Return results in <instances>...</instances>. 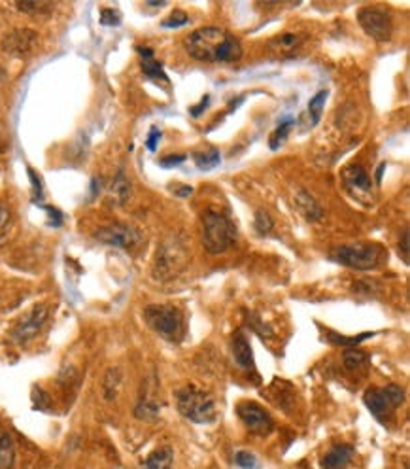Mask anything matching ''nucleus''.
<instances>
[{
    "mask_svg": "<svg viewBox=\"0 0 410 469\" xmlns=\"http://www.w3.org/2000/svg\"><path fill=\"white\" fill-rule=\"evenodd\" d=\"M361 29L376 42H387L393 35V18L386 8L365 6L358 12Z\"/></svg>",
    "mask_w": 410,
    "mask_h": 469,
    "instance_id": "obj_8",
    "label": "nucleus"
},
{
    "mask_svg": "<svg viewBox=\"0 0 410 469\" xmlns=\"http://www.w3.org/2000/svg\"><path fill=\"white\" fill-rule=\"evenodd\" d=\"M16 462V445L12 435L0 434V469H12Z\"/></svg>",
    "mask_w": 410,
    "mask_h": 469,
    "instance_id": "obj_20",
    "label": "nucleus"
},
{
    "mask_svg": "<svg viewBox=\"0 0 410 469\" xmlns=\"http://www.w3.org/2000/svg\"><path fill=\"white\" fill-rule=\"evenodd\" d=\"M18 8L21 12L40 13L46 12L47 8H49V4H46V2H30V0H27V2H18Z\"/></svg>",
    "mask_w": 410,
    "mask_h": 469,
    "instance_id": "obj_32",
    "label": "nucleus"
},
{
    "mask_svg": "<svg viewBox=\"0 0 410 469\" xmlns=\"http://www.w3.org/2000/svg\"><path fill=\"white\" fill-rule=\"evenodd\" d=\"M356 456V449L351 445H334L331 451L322 458L323 469H346L350 465L351 458Z\"/></svg>",
    "mask_w": 410,
    "mask_h": 469,
    "instance_id": "obj_14",
    "label": "nucleus"
},
{
    "mask_svg": "<svg viewBox=\"0 0 410 469\" xmlns=\"http://www.w3.org/2000/svg\"><path fill=\"white\" fill-rule=\"evenodd\" d=\"M147 4H150V6H164L167 2H164V0H147Z\"/></svg>",
    "mask_w": 410,
    "mask_h": 469,
    "instance_id": "obj_41",
    "label": "nucleus"
},
{
    "mask_svg": "<svg viewBox=\"0 0 410 469\" xmlns=\"http://www.w3.org/2000/svg\"><path fill=\"white\" fill-rule=\"evenodd\" d=\"M189 262V252L186 248V243L176 235L169 237L161 243L155 255V265H153V274L159 280H170L182 273Z\"/></svg>",
    "mask_w": 410,
    "mask_h": 469,
    "instance_id": "obj_5",
    "label": "nucleus"
},
{
    "mask_svg": "<svg viewBox=\"0 0 410 469\" xmlns=\"http://www.w3.org/2000/svg\"><path fill=\"white\" fill-rule=\"evenodd\" d=\"M297 44H299V36L293 35V32H284L280 36H275L269 42V48L282 51V54H287V51H293V49L297 48Z\"/></svg>",
    "mask_w": 410,
    "mask_h": 469,
    "instance_id": "obj_21",
    "label": "nucleus"
},
{
    "mask_svg": "<svg viewBox=\"0 0 410 469\" xmlns=\"http://www.w3.org/2000/svg\"><path fill=\"white\" fill-rule=\"evenodd\" d=\"M342 360H344V365L346 369H350V371H354V369H359L363 367L365 363H367V360H369V356L365 354V352L361 351H346L344 356H342Z\"/></svg>",
    "mask_w": 410,
    "mask_h": 469,
    "instance_id": "obj_26",
    "label": "nucleus"
},
{
    "mask_svg": "<svg viewBox=\"0 0 410 469\" xmlns=\"http://www.w3.org/2000/svg\"><path fill=\"white\" fill-rule=\"evenodd\" d=\"M188 23H189L188 13L172 12L161 25H163L164 29H178V27H183V25H188Z\"/></svg>",
    "mask_w": 410,
    "mask_h": 469,
    "instance_id": "obj_29",
    "label": "nucleus"
},
{
    "mask_svg": "<svg viewBox=\"0 0 410 469\" xmlns=\"http://www.w3.org/2000/svg\"><path fill=\"white\" fill-rule=\"evenodd\" d=\"M295 201H297V207H299L301 214H305L306 220H310V221L322 220V216H323L322 207H320V205L314 201V197L308 195L306 191H299V195H297Z\"/></svg>",
    "mask_w": 410,
    "mask_h": 469,
    "instance_id": "obj_17",
    "label": "nucleus"
},
{
    "mask_svg": "<svg viewBox=\"0 0 410 469\" xmlns=\"http://www.w3.org/2000/svg\"><path fill=\"white\" fill-rule=\"evenodd\" d=\"M363 401L376 420H380L382 424H390L395 409L404 401V390L397 384H387L384 388H369L365 392Z\"/></svg>",
    "mask_w": 410,
    "mask_h": 469,
    "instance_id": "obj_7",
    "label": "nucleus"
},
{
    "mask_svg": "<svg viewBox=\"0 0 410 469\" xmlns=\"http://www.w3.org/2000/svg\"><path fill=\"white\" fill-rule=\"evenodd\" d=\"M172 456L174 454H172V449H169V446L157 449V451H153L146 458L144 469H172Z\"/></svg>",
    "mask_w": 410,
    "mask_h": 469,
    "instance_id": "obj_19",
    "label": "nucleus"
},
{
    "mask_svg": "<svg viewBox=\"0 0 410 469\" xmlns=\"http://www.w3.org/2000/svg\"><path fill=\"white\" fill-rule=\"evenodd\" d=\"M208 102H210V97L206 95L205 99L200 101V104H197V106H191V116H193V118L200 116V114H203L206 110V106H208Z\"/></svg>",
    "mask_w": 410,
    "mask_h": 469,
    "instance_id": "obj_38",
    "label": "nucleus"
},
{
    "mask_svg": "<svg viewBox=\"0 0 410 469\" xmlns=\"http://www.w3.org/2000/svg\"><path fill=\"white\" fill-rule=\"evenodd\" d=\"M123 382V373L119 367H111L106 371L104 380H102V394L106 399H116Z\"/></svg>",
    "mask_w": 410,
    "mask_h": 469,
    "instance_id": "obj_18",
    "label": "nucleus"
},
{
    "mask_svg": "<svg viewBox=\"0 0 410 469\" xmlns=\"http://www.w3.org/2000/svg\"><path fill=\"white\" fill-rule=\"evenodd\" d=\"M253 227L258 229L259 235H267V233H270V229L275 227V221H272V218H270L265 210H258V212H255V221H253Z\"/></svg>",
    "mask_w": 410,
    "mask_h": 469,
    "instance_id": "obj_28",
    "label": "nucleus"
},
{
    "mask_svg": "<svg viewBox=\"0 0 410 469\" xmlns=\"http://www.w3.org/2000/svg\"><path fill=\"white\" fill-rule=\"evenodd\" d=\"M233 356L242 369H253L252 346L248 343L246 335L241 331L233 337Z\"/></svg>",
    "mask_w": 410,
    "mask_h": 469,
    "instance_id": "obj_16",
    "label": "nucleus"
},
{
    "mask_svg": "<svg viewBox=\"0 0 410 469\" xmlns=\"http://www.w3.org/2000/svg\"><path fill=\"white\" fill-rule=\"evenodd\" d=\"M111 195L116 197L117 202H125L127 199H129L131 182L127 180V176H125L121 171L117 173V176L114 178V182H111Z\"/></svg>",
    "mask_w": 410,
    "mask_h": 469,
    "instance_id": "obj_23",
    "label": "nucleus"
},
{
    "mask_svg": "<svg viewBox=\"0 0 410 469\" xmlns=\"http://www.w3.org/2000/svg\"><path fill=\"white\" fill-rule=\"evenodd\" d=\"M8 221H10V212H8V208L0 207V229H4Z\"/></svg>",
    "mask_w": 410,
    "mask_h": 469,
    "instance_id": "obj_39",
    "label": "nucleus"
},
{
    "mask_svg": "<svg viewBox=\"0 0 410 469\" xmlns=\"http://www.w3.org/2000/svg\"><path fill=\"white\" fill-rule=\"evenodd\" d=\"M239 231L231 218L222 212L206 210L203 214V244L210 254H223L236 243Z\"/></svg>",
    "mask_w": 410,
    "mask_h": 469,
    "instance_id": "obj_3",
    "label": "nucleus"
},
{
    "mask_svg": "<svg viewBox=\"0 0 410 469\" xmlns=\"http://www.w3.org/2000/svg\"><path fill=\"white\" fill-rule=\"evenodd\" d=\"M47 315H49V310H47L46 305H36L32 309L27 312V315L19 320V324L13 327L12 331V341L13 343H18V345H25L27 341H30L32 337L38 335L44 324L47 320Z\"/></svg>",
    "mask_w": 410,
    "mask_h": 469,
    "instance_id": "obj_9",
    "label": "nucleus"
},
{
    "mask_svg": "<svg viewBox=\"0 0 410 469\" xmlns=\"http://www.w3.org/2000/svg\"><path fill=\"white\" fill-rule=\"evenodd\" d=\"M100 16H102V18H100V23H102V25H110V27H111V25L121 23V16H119V12L111 10V8H104Z\"/></svg>",
    "mask_w": 410,
    "mask_h": 469,
    "instance_id": "obj_33",
    "label": "nucleus"
},
{
    "mask_svg": "<svg viewBox=\"0 0 410 469\" xmlns=\"http://www.w3.org/2000/svg\"><path fill=\"white\" fill-rule=\"evenodd\" d=\"M95 238L108 246H116V248H135L142 240V235L135 227L114 224V226L100 227L99 231L95 233Z\"/></svg>",
    "mask_w": 410,
    "mask_h": 469,
    "instance_id": "obj_10",
    "label": "nucleus"
},
{
    "mask_svg": "<svg viewBox=\"0 0 410 469\" xmlns=\"http://www.w3.org/2000/svg\"><path fill=\"white\" fill-rule=\"evenodd\" d=\"M138 54L142 55V72L146 74L150 80H155V82H169V76L167 72L163 71V65L159 61L153 59V49L144 48V46H138Z\"/></svg>",
    "mask_w": 410,
    "mask_h": 469,
    "instance_id": "obj_15",
    "label": "nucleus"
},
{
    "mask_svg": "<svg viewBox=\"0 0 410 469\" xmlns=\"http://www.w3.org/2000/svg\"><path fill=\"white\" fill-rule=\"evenodd\" d=\"M234 463L239 465L241 469H255L258 465V460L253 456L252 452H236V456H234Z\"/></svg>",
    "mask_w": 410,
    "mask_h": 469,
    "instance_id": "obj_30",
    "label": "nucleus"
},
{
    "mask_svg": "<svg viewBox=\"0 0 410 469\" xmlns=\"http://www.w3.org/2000/svg\"><path fill=\"white\" fill-rule=\"evenodd\" d=\"M386 250L376 243L340 244L331 252V260L356 271H373L386 260Z\"/></svg>",
    "mask_w": 410,
    "mask_h": 469,
    "instance_id": "obj_2",
    "label": "nucleus"
},
{
    "mask_svg": "<svg viewBox=\"0 0 410 469\" xmlns=\"http://www.w3.org/2000/svg\"><path fill=\"white\" fill-rule=\"evenodd\" d=\"M188 54L203 63H236L242 57V46L225 29L203 27L189 35Z\"/></svg>",
    "mask_w": 410,
    "mask_h": 469,
    "instance_id": "obj_1",
    "label": "nucleus"
},
{
    "mask_svg": "<svg viewBox=\"0 0 410 469\" xmlns=\"http://www.w3.org/2000/svg\"><path fill=\"white\" fill-rule=\"evenodd\" d=\"M191 188H180V190H176V195L178 197H186V195H191Z\"/></svg>",
    "mask_w": 410,
    "mask_h": 469,
    "instance_id": "obj_40",
    "label": "nucleus"
},
{
    "mask_svg": "<svg viewBox=\"0 0 410 469\" xmlns=\"http://www.w3.org/2000/svg\"><path fill=\"white\" fill-rule=\"evenodd\" d=\"M399 248H403V260L404 263H409V229L403 231V240L399 243Z\"/></svg>",
    "mask_w": 410,
    "mask_h": 469,
    "instance_id": "obj_37",
    "label": "nucleus"
},
{
    "mask_svg": "<svg viewBox=\"0 0 410 469\" xmlns=\"http://www.w3.org/2000/svg\"><path fill=\"white\" fill-rule=\"evenodd\" d=\"M36 42V32L35 30L23 29V30H13L4 38L2 46L6 51L13 55H25L29 54Z\"/></svg>",
    "mask_w": 410,
    "mask_h": 469,
    "instance_id": "obj_12",
    "label": "nucleus"
},
{
    "mask_svg": "<svg viewBox=\"0 0 410 469\" xmlns=\"http://www.w3.org/2000/svg\"><path fill=\"white\" fill-rule=\"evenodd\" d=\"M342 180H344L346 188L354 191V193H369L370 188H373L369 174L365 173L363 166L359 165L346 166L344 171H342Z\"/></svg>",
    "mask_w": 410,
    "mask_h": 469,
    "instance_id": "obj_13",
    "label": "nucleus"
},
{
    "mask_svg": "<svg viewBox=\"0 0 410 469\" xmlns=\"http://www.w3.org/2000/svg\"><path fill=\"white\" fill-rule=\"evenodd\" d=\"M186 161V155H169V157H163V159H159V165L164 166V169H170V166L180 165Z\"/></svg>",
    "mask_w": 410,
    "mask_h": 469,
    "instance_id": "obj_35",
    "label": "nucleus"
},
{
    "mask_svg": "<svg viewBox=\"0 0 410 469\" xmlns=\"http://www.w3.org/2000/svg\"><path fill=\"white\" fill-rule=\"evenodd\" d=\"M29 176H30V180H32V185H35V201H38V199H40V195H42V184H40V178H38V176H36V173L35 171H32V169H29Z\"/></svg>",
    "mask_w": 410,
    "mask_h": 469,
    "instance_id": "obj_36",
    "label": "nucleus"
},
{
    "mask_svg": "<svg viewBox=\"0 0 410 469\" xmlns=\"http://www.w3.org/2000/svg\"><path fill=\"white\" fill-rule=\"evenodd\" d=\"M159 140H161V131H159L157 127H152V129H150V135H147V140H146L147 150H150V152H155V150H157Z\"/></svg>",
    "mask_w": 410,
    "mask_h": 469,
    "instance_id": "obj_34",
    "label": "nucleus"
},
{
    "mask_svg": "<svg viewBox=\"0 0 410 469\" xmlns=\"http://www.w3.org/2000/svg\"><path fill=\"white\" fill-rule=\"evenodd\" d=\"M375 333H361L359 337H340V335H334V333H329V339L333 341V343H337V345H358V343H361V341H365V339L373 337Z\"/></svg>",
    "mask_w": 410,
    "mask_h": 469,
    "instance_id": "obj_31",
    "label": "nucleus"
},
{
    "mask_svg": "<svg viewBox=\"0 0 410 469\" xmlns=\"http://www.w3.org/2000/svg\"><path fill=\"white\" fill-rule=\"evenodd\" d=\"M144 320L161 337L178 343L183 337V315L174 305H150L144 310Z\"/></svg>",
    "mask_w": 410,
    "mask_h": 469,
    "instance_id": "obj_6",
    "label": "nucleus"
},
{
    "mask_svg": "<svg viewBox=\"0 0 410 469\" xmlns=\"http://www.w3.org/2000/svg\"><path fill=\"white\" fill-rule=\"evenodd\" d=\"M236 413L241 416V420L246 424L248 430L253 432V434L267 435L272 432V426H275L272 418H270L269 413H267L261 405L255 403V401H242V403H239V407H236Z\"/></svg>",
    "mask_w": 410,
    "mask_h": 469,
    "instance_id": "obj_11",
    "label": "nucleus"
},
{
    "mask_svg": "<svg viewBox=\"0 0 410 469\" xmlns=\"http://www.w3.org/2000/svg\"><path fill=\"white\" fill-rule=\"evenodd\" d=\"M293 127V119H282L280 123H278V127H276V131L270 135V148L272 150H278L282 146V142L286 140V137L289 135V131H291Z\"/></svg>",
    "mask_w": 410,
    "mask_h": 469,
    "instance_id": "obj_25",
    "label": "nucleus"
},
{
    "mask_svg": "<svg viewBox=\"0 0 410 469\" xmlns=\"http://www.w3.org/2000/svg\"><path fill=\"white\" fill-rule=\"evenodd\" d=\"M195 163L199 166L200 171H210L214 166L219 165V161H222V155L217 150H210V152H203V154H195L193 155Z\"/></svg>",
    "mask_w": 410,
    "mask_h": 469,
    "instance_id": "obj_24",
    "label": "nucleus"
},
{
    "mask_svg": "<svg viewBox=\"0 0 410 469\" xmlns=\"http://www.w3.org/2000/svg\"><path fill=\"white\" fill-rule=\"evenodd\" d=\"M176 407L183 418L195 424H212L217 416L214 399L195 386H183L176 392Z\"/></svg>",
    "mask_w": 410,
    "mask_h": 469,
    "instance_id": "obj_4",
    "label": "nucleus"
},
{
    "mask_svg": "<svg viewBox=\"0 0 410 469\" xmlns=\"http://www.w3.org/2000/svg\"><path fill=\"white\" fill-rule=\"evenodd\" d=\"M135 415L138 416V418H142V420H152V418H155V416L159 415V405L144 399V401L136 405Z\"/></svg>",
    "mask_w": 410,
    "mask_h": 469,
    "instance_id": "obj_27",
    "label": "nucleus"
},
{
    "mask_svg": "<svg viewBox=\"0 0 410 469\" xmlns=\"http://www.w3.org/2000/svg\"><path fill=\"white\" fill-rule=\"evenodd\" d=\"M329 93L325 90L318 91L316 95L312 97L310 102H308V116H310L312 125L320 123V119H322L323 114V106H325V102H327Z\"/></svg>",
    "mask_w": 410,
    "mask_h": 469,
    "instance_id": "obj_22",
    "label": "nucleus"
}]
</instances>
